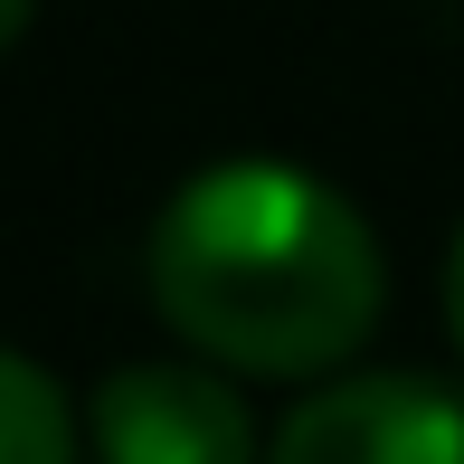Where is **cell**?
<instances>
[{"label":"cell","mask_w":464,"mask_h":464,"mask_svg":"<svg viewBox=\"0 0 464 464\" xmlns=\"http://www.w3.org/2000/svg\"><path fill=\"white\" fill-rule=\"evenodd\" d=\"M161 323L246 379H313L370 342L389 266L370 218L294 161H208L142 246Z\"/></svg>","instance_id":"1"},{"label":"cell","mask_w":464,"mask_h":464,"mask_svg":"<svg viewBox=\"0 0 464 464\" xmlns=\"http://www.w3.org/2000/svg\"><path fill=\"white\" fill-rule=\"evenodd\" d=\"M266 464H464V389L427 370H370L294 398Z\"/></svg>","instance_id":"2"},{"label":"cell","mask_w":464,"mask_h":464,"mask_svg":"<svg viewBox=\"0 0 464 464\" xmlns=\"http://www.w3.org/2000/svg\"><path fill=\"white\" fill-rule=\"evenodd\" d=\"M86 446L95 464H256V427L218 370L133 361L86 398Z\"/></svg>","instance_id":"3"},{"label":"cell","mask_w":464,"mask_h":464,"mask_svg":"<svg viewBox=\"0 0 464 464\" xmlns=\"http://www.w3.org/2000/svg\"><path fill=\"white\" fill-rule=\"evenodd\" d=\"M0 464H76V408L38 361L0 351Z\"/></svg>","instance_id":"4"},{"label":"cell","mask_w":464,"mask_h":464,"mask_svg":"<svg viewBox=\"0 0 464 464\" xmlns=\"http://www.w3.org/2000/svg\"><path fill=\"white\" fill-rule=\"evenodd\" d=\"M446 332L464 351V227H455V256H446Z\"/></svg>","instance_id":"5"},{"label":"cell","mask_w":464,"mask_h":464,"mask_svg":"<svg viewBox=\"0 0 464 464\" xmlns=\"http://www.w3.org/2000/svg\"><path fill=\"white\" fill-rule=\"evenodd\" d=\"M29 10H38V0H0V48H10V38L29 29Z\"/></svg>","instance_id":"6"}]
</instances>
